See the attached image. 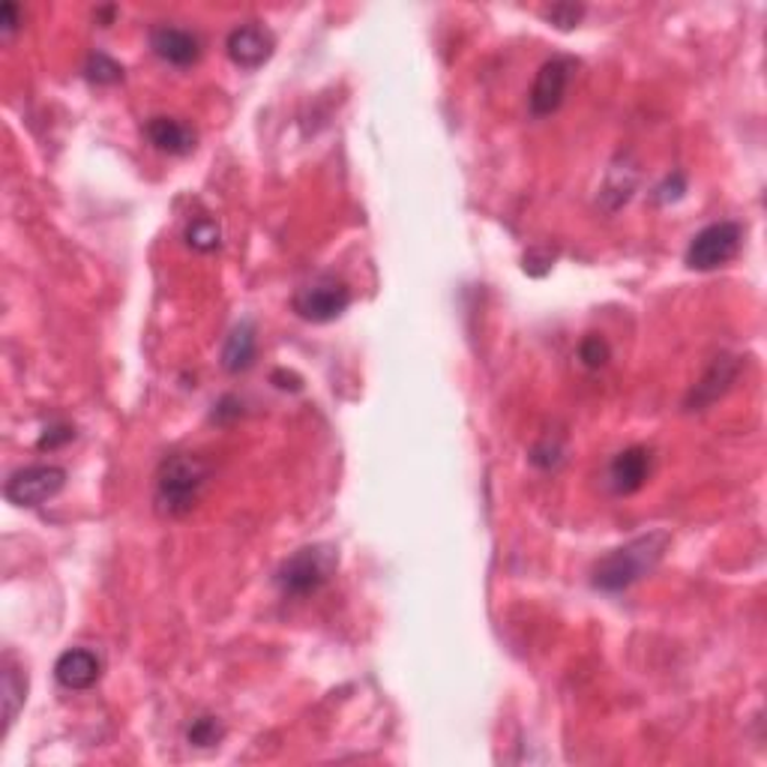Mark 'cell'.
I'll list each match as a JSON object with an SVG mask.
<instances>
[{"label":"cell","mask_w":767,"mask_h":767,"mask_svg":"<svg viewBox=\"0 0 767 767\" xmlns=\"http://www.w3.org/2000/svg\"><path fill=\"white\" fill-rule=\"evenodd\" d=\"M669 531H647L642 537L612 548L605 558L597 560V567L591 573V585L603 593L626 591V588H633L636 581L657 570V564L669 552Z\"/></svg>","instance_id":"obj_1"},{"label":"cell","mask_w":767,"mask_h":767,"mask_svg":"<svg viewBox=\"0 0 767 767\" xmlns=\"http://www.w3.org/2000/svg\"><path fill=\"white\" fill-rule=\"evenodd\" d=\"M210 468L192 453H171L156 474V504L165 515H187L208 486Z\"/></svg>","instance_id":"obj_2"},{"label":"cell","mask_w":767,"mask_h":767,"mask_svg":"<svg viewBox=\"0 0 767 767\" xmlns=\"http://www.w3.org/2000/svg\"><path fill=\"white\" fill-rule=\"evenodd\" d=\"M340 567V552L330 543H312V546L297 548L294 555L279 567L276 585L286 597H312L336 576Z\"/></svg>","instance_id":"obj_3"},{"label":"cell","mask_w":767,"mask_h":767,"mask_svg":"<svg viewBox=\"0 0 767 767\" xmlns=\"http://www.w3.org/2000/svg\"><path fill=\"white\" fill-rule=\"evenodd\" d=\"M741 243H744V229L737 222H713V225L699 231L690 241V246H687V267L702 270V274L725 267L741 253Z\"/></svg>","instance_id":"obj_4"},{"label":"cell","mask_w":767,"mask_h":767,"mask_svg":"<svg viewBox=\"0 0 767 767\" xmlns=\"http://www.w3.org/2000/svg\"><path fill=\"white\" fill-rule=\"evenodd\" d=\"M352 307V288L336 276H319L294 294V312L312 324H330Z\"/></svg>","instance_id":"obj_5"},{"label":"cell","mask_w":767,"mask_h":767,"mask_svg":"<svg viewBox=\"0 0 767 767\" xmlns=\"http://www.w3.org/2000/svg\"><path fill=\"white\" fill-rule=\"evenodd\" d=\"M64 468H57V465H31V468L10 474V480L3 486V494L15 507H40L64 492Z\"/></svg>","instance_id":"obj_6"},{"label":"cell","mask_w":767,"mask_h":767,"mask_svg":"<svg viewBox=\"0 0 767 767\" xmlns=\"http://www.w3.org/2000/svg\"><path fill=\"white\" fill-rule=\"evenodd\" d=\"M573 73H576V60L573 57H552L537 69L534 88H531V114L534 118H548L560 109V102L567 97Z\"/></svg>","instance_id":"obj_7"},{"label":"cell","mask_w":767,"mask_h":767,"mask_svg":"<svg viewBox=\"0 0 767 767\" xmlns=\"http://www.w3.org/2000/svg\"><path fill=\"white\" fill-rule=\"evenodd\" d=\"M274 33L262 27L258 22H246L241 27H234L225 40L231 64H237L241 69H258L270 60L274 55Z\"/></svg>","instance_id":"obj_8"},{"label":"cell","mask_w":767,"mask_h":767,"mask_svg":"<svg viewBox=\"0 0 767 767\" xmlns=\"http://www.w3.org/2000/svg\"><path fill=\"white\" fill-rule=\"evenodd\" d=\"M737 373H741V360L732 357V354H720L716 360L711 363V369L702 375V381L692 387V393L687 396V411H704L708 405H713L720 396L729 393V387L735 383Z\"/></svg>","instance_id":"obj_9"},{"label":"cell","mask_w":767,"mask_h":767,"mask_svg":"<svg viewBox=\"0 0 767 767\" xmlns=\"http://www.w3.org/2000/svg\"><path fill=\"white\" fill-rule=\"evenodd\" d=\"M151 48L156 57H163L171 66H192L201 57V40L187 27L177 24H159L151 33Z\"/></svg>","instance_id":"obj_10"},{"label":"cell","mask_w":767,"mask_h":767,"mask_svg":"<svg viewBox=\"0 0 767 767\" xmlns=\"http://www.w3.org/2000/svg\"><path fill=\"white\" fill-rule=\"evenodd\" d=\"M55 678L64 690H90L102 678V659L88 647H69L57 657Z\"/></svg>","instance_id":"obj_11"},{"label":"cell","mask_w":767,"mask_h":767,"mask_svg":"<svg viewBox=\"0 0 767 767\" xmlns=\"http://www.w3.org/2000/svg\"><path fill=\"white\" fill-rule=\"evenodd\" d=\"M651 474V449L626 447L609 465V486L614 494H633L645 486Z\"/></svg>","instance_id":"obj_12"},{"label":"cell","mask_w":767,"mask_h":767,"mask_svg":"<svg viewBox=\"0 0 767 767\" xmlns=\"http://www.w3.org/2000/svg\"><path fill=\"white\" fill-rule=\"evenodd\" d=\"M144 132H147V138H151V144H154L156 151H163V154L187 156L196 151V130L187 126L184 121H177V118H165V114L151 118L147 126H144Z\"/></svg>","instance_id":"obj_13"},{"label":"cell","mask_w":767,"mask_h":767,"mask_svg":"<svg viewBox=\"0 0 767 767\" xmlns=\"http://www.w3.org/2000/svg\"><path fill=\"white\" fill-rule=\"evenodd\" d=\"M255 354H258L255 324L253 321H241V324L229 333L225 345H222V369L231 375L246 373L255 363Z\"/></svg>","instance_id":"obj_14"},{"label":"cell","mask_w":767,"mask_h":767,"mask_svg":"<svg viewBox=\"0 0 767 767\" xmlns=\"http://www.w3.org/2000/svg\"><path fill=\"white\" fill-rule=\"evenodd\" d=\"M0 699H3V732H10L15 716L22 711L24 699H27V678L24 671L7 659L3 663V675H0Z\"/></svg>","instance_id":"obj_15"},{"label":"cell","mask_w":767,"mask_h":767,"mask_svg":"<svg viewBox=\"0 0 767 767\" xmlns=\"http://www.w3.org/2000/svg\"><path fill=\"white\" fill-rule=\"evenodd\" d=\"M187 243L196 253H216L222 246L220 222L210 216H198L187 225Z\"/></svg>","instance_id":"obj_16"},{"label":"cell","mask_w":767,"mask_h":767,"mask_svg":"<svg viewBox=\"0 0 767 767\" xmlns=\"http://www.w3.org/2000/svg\"><path fill=\"white\" fill-rule=\"evenodd\" d=\"M222 737H225V725H222L216 716H198V720H192L187 729L189 746H198V749L220 746Z\"/></svg>","instance_id":"obj_17"},{"label":"cell","mask_w":767,"mask_h":767,"mask_svg":"<svg viewBox=\"0 0 767 767\" xmlns=\"http://www.w3.org/2000/svg\"><path fill=\"white\" fill-rule=\"evenodd\" d=\"M85 78L93 85H118L123 81V66L105 52H93L85 64Z\"/></svg>","instance_id":"obj_18"},{"label":"cell","mask_w":767,"mask_h":767,"mask_svg":"<svg viewBox=\"0 0 767 767\" xmlns=\"http://www.w3.org/2000/svg\"><path fill=\"white\" fill-rule=\"evenodd\" d=\"M609 357H612V348H609V342H605L600 333H588V336L581 340L579 360L585 363L588 369H600V366L609 363Z\"/></svg>","instance_id":"obj_19"},{"label":"cell","mask_w":767,"mask_h":767,"mask_svg":"<svg viewBox=\"0 0 767 767\" xmlns=\"http://www.w3.org/2000/svg\"><path fill=\"white\" fill-rule=\"evenodd\" d=\"M543 19L555 24V27H560V31H570V27H576L585 19V7L581 3H552L543 12Z\"/></svg>","instance_id":"obj_20"},{"label":"cell","mask_w":767,"mask_h":767,"mask_svg":"<svg viewBox=\"0 0 767 767\" xmlns=\"http://www.w3.org/2000/svg\"><path fill=\"white\" fill-rule=\"evenodd\" d=\"M243 414V402L237 396H222L216 408H213V423H231Z\"/></svg>","instance_id":"obj_21"},{"label":"cell","mask_w":767,"mask_h":767,"mask_svg":"<svg viewBox=\"0 0 767 767\" xmlns=\"http://www.w3.org/2000/svg\"><path fill=\"white\" fill-rule=\"evenodd\" d=\"M19 24H22V10H19V3L7 0L0 7V33H3V40H10L12 33L19 31Z\"/></svg>","instance_id":"obj_22"},{"label":"cell","mask_w":767,"mask_h":767,"mask_svg":"<svg viewBox=\"0 0 767 767\" xmlns=\"http://www.w3.org/2000/svg\"><path fill=\"white\" fill-rule=\"evenodd\" d=\"M683 189H687V180H683V175H671L666 184H659L657 192H654V198H657L659 204H666V201H678V198L683 196Z\"/></svg>","instance_id":"obj_23"},{"label":"cell","mask_w":767,"mask_h":767,"mask_svg":"<svg viewBox=\"0 0 767 767\" xmlns=\"http://www.w3.org/2000/svg\"><path fill=\"white\" fill-rule=\"evenodd\" d=\"M76 438V429L73 426H52V429H45V435L40 438V444L36 447L40 449H55V447H60V444H66V441H73Z\"/></svg>","instance_id":"obj_24"},{"label":"cell","mask_w":767,"mask_h":767,"mask_svg":"<svg viewBox=\"0 0 767 767\" xmlns=\"http://www.w3.org/2000/svg\"><path fill=\"white\" fill-rule=\"evenodd\" d=\"M270 381L279 387V390H291V393H297V390H303V381L297 378L294 373H286V369H276L274 378Z\"/></svg>","instance_id":"obj_25"},{"label":"cell","mask_w":767,"mask_h":767,"mask_svg":"<svg viewBox=\"0 0 767 767\" xmlns=\"http://www.w3.org/2000/svg\"><path fill=\"white\" fill-rule=\"evenodd\" d=\"M114 7H102V10H97V22H102V27H109L111 19H114Z\"/></svg>","instance_id":"obj_26"}]
</instances>
